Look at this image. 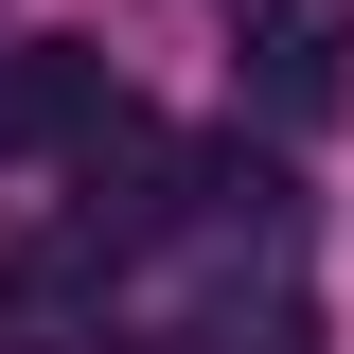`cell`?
<instances>
[{
  "label": "cell",
  "instance_id": "cell-1",
  "mask_svg": "<svg viewBox=\"0 0 354 354\" xmlns=\"http://www.w3.org/2000/svg\"><path fill=\"white\" fill-rule=\"evenodd\" d=\"M230 53H248V106L283 142L354 106V0H230Z\"/></svg>",
  "mask_w": 354,
  "mask_h": 354
},
{
  "label": "cell",
  "instance_id": "cell-2",
  "mask_svg": "<svg viewBox=\"0 0 354 354\" xmlns=\"http://www.w3.org/2000/svg\"><path fill=\"white\" fill-rule=\"evenodd\" d=\"M106 124H124V71H106L88 36H36L18 71H0V142H18V160H88Z\"/></svg>",
  "mask_w": 354,
  "mask_h": 354
}]
</instances>
